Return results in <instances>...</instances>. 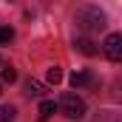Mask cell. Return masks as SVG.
Returning <instances> with one entry per match:
<instances>
[{
    "instance_id": "8fae6325",
    "label": "cell",
    "mask_w": 122,
    "mask_h": 122,
    "mask_svg": "<svg viewBox=\"0 0 122 122\" xmlns=\"http://www.w3.org/2000/svg\"><path fill=\"white\" fill-rule=\"evenodd\" d=\"M14 37V29H0V43H9Z\"/></svg>"
},
{
    "instance_id": "30bf717a",
    "label": "cell",
    "mask_w": 122,
    "mask_h": 122,
    "mask_svg": "<svg viewBox=\"0 0 122 122\" xmlns=\"http://www.w3.org/2000/svg\"><path fill=\"white\" fill-rule=\"evenodd\" d=\"M60 80H62V71H60V68H57V65H54V68H48V82H54V85H57Z\"/></svg>"
},
{
    "instance_id": "3957f363",
    "label": "cell",
    "mask_w": 122,
    "mask_h": 122,
    "mask_svg": "<svg viewBox=\"0 0 122 122\" xmlns=\"http://www.w3.org/2000/svg\"><path fill=\"white\" fill-rule=\"evenodd\" d=\"M102 48H105V57L111 62H119L122 60V34H108Z\"/></svg>"
},
{
    "instance_id": "52a82bcc",
    "label": "cell",
    "mask_w": 122,
    "mask_h": 122,
    "mask_svg": "<svg viewBox=\"0 0 122 122\" xmlns=\"http://www.w3.org/2000/svg\"><path fill=\"white\" fill-rule=\"evenodd\" d=\"M26 94H29V97H40V94H43V82L29 80V82H26Z\"/></svg>"
},
{
    "instance_id": "9c48e42d",
    "label": "cell",
    "mask_w": 122,
    "mask_h": 122,
    "mask_svg": "<svg viewBox=\"0 0 122 122\" xmlns=\"http://www.w3.org/2000/svg\"><path fill=\"white\" fill-rule=\"evenodd\" d=\"M0 77H3V82H14V80H17V71H14L11 65H6V68L0 71Z\"/></svg>"
},
{
    "instance_id": "7a4b0ae2",
    "label": "cell",
    "mask_w": 122,
    "mask_h": 122,
    "mask_svg": "<svg viewBox=\"0 0 122 122\" xmlns=\"http://www.w3.org/2000/svg\"><path fill=\"white\" fill-rule=\"evenodd\" d=\"M57 108L62 111V117H68V119H82L85 117V102L77 94H62Z\"/></svg>"
},
{
    "instance_id": "277c9868",
    "label": "cell",
    "mask_w": 122,
    "mask_h": 122,
    "mask_svg": "<svg viewBox=\"0 0 122 122\" xmlns=\"http://www.w3.org/2000/svg\"><path fill=\"white\" fill-rule=\"evenodd\" d=\"M91 74L88 71H74L71 74V88H85V85H91Z\"/></svg>"
},
{
    "instance_id": "ba28073f",
    "label": "cell",
    "mask_w": 122,
    "mask_h": 122,
    "mask_svg": "<svg viewBox=\"0 0 122 122\" xmlns=\"http://www.w3.org/2000/svg\"><path fill=\"white\" fill-rule=\"evenodd\" d=\"M14 114H17V111H14L11 105H6V108H0V122H14Z\"/></svg>"
},
{
    "instance_id": "8992f818",
    "label": "cell",
    "mask_w": 122,
    "mask_h": 122,
    "mask_svg": "<svg viewBox=\"0 0 122 122\" xmlns=\"http://www.w3.org/2000/svg\"><path fill=\"white\" fill-rule=\"evenodd\" d=\"M54 111H57V105H54L51 99H43V102H40V119H43V122L51 119V117H54Z\"/></svg>"
},
{
    "instance_id": "6da1fadb",
    "label": "cell",
    "mask_w": 122,
    "mask_h": 122,
    "mask_svg": "<svg viewBox=\"0 0 122 122\" xmlns=\"http://www.w3.org/2000/svg\"><path fill=\"white\" fill-rule=\"evenodd\" d=\"M77 23L82 31H102L105 29V14L99 9H80L77 11Z\"/></svg>"
},
{
    "instance_id": "5b68a950",
    "label": "cell",
    "mask_w": 122,
    "mask_h": 122,
    "mask_svg": "<svg viewBox=\"0 0 122 122\" xmlns=\"http://www.w3.org/2000/svg\"><path fill=\"white\" fill-rule=\"evenodd\" d=\"M74 48H80V51H82V54H88V57L97 54V48H94V43L88 40V37H77V40H74Z\"/></svg>"
},
{
    "instance_id": "7c38bea8",
    "label": "cell",
    "mask_w": 122,
    "mask_h": 122,
    "mask_svg": "<svg viewBox=\"0 0 122 122\" xmlns=\"http://www.w3.org/2000/svg\"><path fill=\"white\" fill-rule=\"evenodd\" d=\"M0 65H3V60H0Z\"/></svg>"
}]
</instances>
